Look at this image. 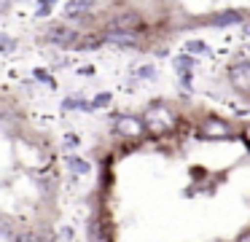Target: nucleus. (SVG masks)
<instances>
[{
  "label": "nucleus",
  "instance_id": "f257e3e1",
  "mask_svg": "<svg viewBox=\"0 0 250 242\" xmlns=\"http://www.w3.org/2000/svg\"><path fill=\"white\" fill-rule=\"evenodd\" d=\"M146 118H148V127H151L153 132H167V129H172V124H175L172 113H169L164 105H153Z\"/></svg>",
  "mask_w": 250,
  "mask_h": 242
},
{
  "label": "nucleus",
  "instance_id": "f03ea898",
  "mask_svg": "<svg viewBox=\"0 0 250 242\" xmlns=\"http://www.w3.org/2000/svg\"><path fill=\"white\" fill-rule=\"evenodd\" d=\"M137 24H140V14L137 11H121V14H116L108 22V27L116 32H132V27H137Z\"/></svg>",
  "mask_w": 250,
  "mask_h": 242
},
{
  "label": "nucleus",
  "instance_id": "7ed1b4c3",
  "mask_svg": "<svg viewBox=\"0 0 250 242\" xmlns=\"http://www.w3.org/2000/svg\"><path fill=\"white\" fill-rule=\"evenodd\" d=\"M46 38H49L54 46H62V48H73L78 43V32L70 30V27H51Z\"/></svg>",
  "mask_w": 250,
  "mask_h": 242
},
{
  "label": "nucleus",
  "instance_id": "20e7f679",
  "mask_svg": "<svg viewBox=\"0 0 250 242\" xmlns=\"http://www.w3.org/2000/svg\"><path fill=\"white\" fill-rule=\"evenodd\" d=\"M229 75H231V84L239 91H250V62H237L229 70Z\"/></svg>",
  "mask_w": 250,
  "mask_h": 242
},
{
  "label": "nucleus",
  "instance_id": "39448f33",
  "mask_svg": "<svg viewBox=\"0 0 250 242\" xmlns=\"http://www.w3.org/2000/svg\"><path fill=\"white\" fill-rule=\"evenodd\" d=\"M143 129H146V124L140 121V118H119V121H116V132L119 134H124V137H140L143 134Z\"/></svg>",
  "mask_w": 250,
  "mask_h": 242
},
{
  "label": "nucleus",
  "instance_id": "423d86ee",
  "mask_svg": "<svg viewBox=\"0 0 250 242\" xmlns=\"http://www.w3.org/2000/svg\"><path fill=\"white\" fill-rule=\"evenodd\" d=\"M199 137H229V127L218 118H207L199 127Z\"/></svg>",
  "mask_w": 250,
  "mask_h": 242
},
{
  "label": "nucleus",
  "instance_id": "0eeeda50",
  "mask_svg": "<svg viewBox=\"0 0 250 242\" xmlns=\"http://www.w3.org/2000/svg\"><path fill=\"white\" fill-rule=\"evenodd\" d=\"M103 41L119 43V46H137V35H135V32H116V30H108V32L103 35Z\"/></svg>",
  "mask_w": 250,
  "mask_h": 242
},
{
  "label": "nucleus",
  "instance_id": "6e6552de",
  "mask_svg": "<svg viewBox=\"0 0 250 242\" xmlns=\"http://www.w3.org/2000/svg\"><path fill=\"white\" fill-rule=\"evenodd\" d=\"M89 11H92V3H89V0H70V3H65V16L67 19L86 16Z\"/></svg>",
  "mask_w": 250,
  "mask_h": 242
},
{
  "label": "nucleus",
  "instance_id": "1a4fd4ad",
  "mask_svg": "<svg viewBox=\"0 0 250 242\" xmlns=\"http://www.w3.org/2000/svg\"><path fill=\"white\" fill-rule=\"evenodd\" d=\"M234 22H242V14H237V11H223V14H215V16H212V24H218V27L234 24Z\"/></svg>",
  "mask_w": 250,
  "mask_h": 242
},
{
  "label": "nucleus",
  "instance_id": "9d476101",
  "mask_svg": "<svg viewBox=\"0 0 250 242\" xmlns=\"http://www.w3.org/2000/svg\"><path fill=\"white\" fill-rule=\"evenodd\" d=\"M14 242H38V237H33L30 231H22V234L14 237Z\"/></svg>",
  "mask_w": 250,
  "mask_h": 242
},
{
  "label": "nucleus",
  "instance_id": "9b49d317",
  "mask_svg": "<svg viewBox=\"0 0 250 242\" xmlns=\"http://www.w3.org/2000/svg\"><path fill=\"white\" fill-rule=\"evenodd\" d=\"M70 164H73V170H76V172H83V170H86V164H83V161H78V159H73Z\"/></svg>",
  "mask_w": 250,
  "mask_h": 242
},
{
  "label": "nucleus",
  "instance_id": "f8f14e48",
  "mask_svg": "<svg viewBox=\"0 0 250 242\" xmlns=\"http://www.w3.org/2000/svg\"><path fill=\"white\" fill-rule=\"evenodd\" d=\"M108 100H110V97H108V94H100V97H97V100H94V105H97V108H100V105H105V102H108Z\"/></svg>",
  "mask_w": 250,
  "mask_h": 242
},
{
  "label": "nucleus",
  "instance_id": "ddd939ff",
  "mask_svg": "<svg viewBox=\"0 0 250 242\" xmlns=\"http://www.w3.org/2000/svg\"><path fill=\"white\" fill-rule=\"evenodd\" d=\"M49 8H51L49 3H41V5H38V14H41V16H46V11H49Z\"/></svg>",
  "mask_w": 250,
  "mask_h": 242
},
{
  "label": "nucleus",
  "instance_id": "4468645a",
  "mask_svg": "<svg viewBox=\"0 0 250 242\" xmlns=\"http://www.w3.org/2000/svg\"><path fill=\"white\" fill-rule=\"evenodd\" d=\"M237 242H250V231H245V234L242 237H239V240Z\"/></svg>",
  "mask_w": 250,
  "mask_h": 242
}]
</instances>
